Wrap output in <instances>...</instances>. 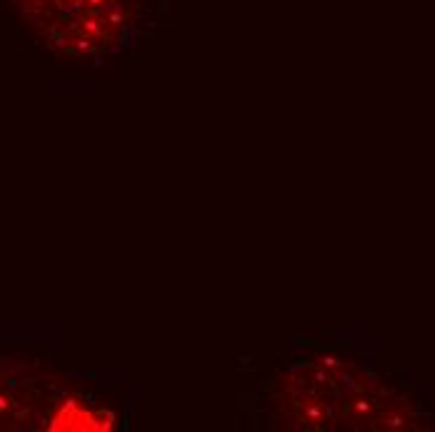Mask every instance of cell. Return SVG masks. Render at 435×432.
Returning a JSON list of instances; mask_svg holds the SVG:
<instances>
[{
	"instance_id": "1",
	"label": "cell",
	"mask_w": 435,
	"mask_h": 432,
	"mask_svg": "<svg viewBox=\"0 0 435 432\" xmlns=\"http://www.w3.org/2000/svg\"><path fill=\"white\" fill-rule=\"evenodd\" d=\"M50 430H103V425H98V417L88 415L78 403H66L53 417Z\"/></svg>"
}]
</instances>
